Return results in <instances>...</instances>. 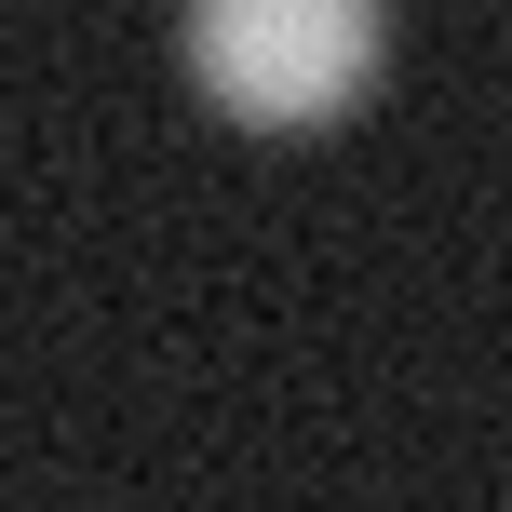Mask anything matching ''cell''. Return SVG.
Listing matches in <instances>:
<instances>
[{
    "label": "cell",
    "mask_w": 512,
    "mask_h": 512,
    "mask_svg": "<svg viewBox=\"0 0 512 512\" xmlns=\"http://www.w3.org/2000/svg\"><path fill=\"white\" fill-rule=\"evenodd\" d=\"M189 81H203L216 122L243 135H324L364 108L391 54V14L378 0H189Z\"/></svg>",
    "instance_id": "obj_1"
}]
</instances>
